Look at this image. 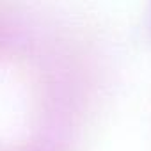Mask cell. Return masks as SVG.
I'll return each instance as SVG.
<instances>
[]
</instances>
